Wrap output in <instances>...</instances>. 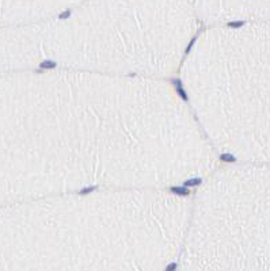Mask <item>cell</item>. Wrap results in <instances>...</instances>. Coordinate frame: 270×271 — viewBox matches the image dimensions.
I'll use <instances>...</instances> for the list:
<instances>
[{"mask_svg": "<svg viewBox=\"0 0 270 271\" xmlns=\"http://www.w3.org/2000/svg\"><path fill=\"white\" fill-rule=\"evenodd\" d=\"M171 83H173V85L175 87V89H177L178 95L181 96L182 100H185V102H187V100H189V95H187L186 89H185V87H183V83H182L181 79H174V80L171 81Z\"/></svg>", "mask_w": 270, "mask_h": 271, "instance_id": "6da1fadb", "label": "cell"}, {"mask_svg": "<svg viewBox=\"0 0 270 271\" xmlns=\"http://www.w3.org/2000/svg\"><path fill=\"white\" fill-rule=\"evenodd\" d=\"M170 191L173 192V194H175V195L178 197H187L189 194H190V190H189V187H185L183 184L182 186H174L170 188Z\"/></svg>", "mask_w": 270, "mask_h": 271, "instance_id": "7a4b0ae2", "label": "cell"}, {"mask_svg": "<svg viewBox=\"0 0 270 271\" xmlns=\"http://www.w3.org/2000/svg\"><path fill=\"white\" fill-rule=\"evenodd\" d=\"M38 67L41 69H54V68L57 67V62L53 61V60H44V61L40 62Z\"/></svg>", "mask_w": 270, "mask_h": 271, "instance_id": "3957f363", "label": "cell"}, {"mask_svg": "<svg viewBox=\"0 0 270 271\" xmlns=\"http://www.w3.org/2000/svg\"><path fill=\"white\" fill-rule=\"evenodd\" d=\"M202 183V179L201 178H191V179H187V180H185L183 182V186L185 187H197V186H199Z\"/></svg>", "mask_w": 270, "mask_h": 271, "instance_id": "277c9868", "label": "cell"}, {"mask_svg": "<svg viewBox=\"0 0 270 271\" xmlns=\"http://www.w3.org/2000/svg\"><path fill=\"white\" fill-rule=\"evenodd\" d=\"M220 160L225 161V163H235V161H236V157H235L234 155H231V153H223V155L220 156Z\"/></svg>", "mask_w": 270, "mask_h": 271, "instance_id": "5b68a950", "label": "cell"}, {"mask_svg": "<svg viewBox=\"0 0 270 271\" xmlns=\"http://www.w3.org/2000/svg\"><path fill=\"white\" fill-rule=\"evenodd\" d=\"M97 188H98V186L83 187V188H80V190H79V194H80V195H87V194H90V192H93V191H95Z\"/></svg>", "mask_w": 270, "mask_h": 271, "instance_id": "8992f818", "label": "cell"}, {"mask_svg": "<svg viewBox=\"0 0 270 271\" xmlns=\"http://www.w3.org/2000/svg\"><path fill=\"white\" fill-rule=\"evenodd\" d=\"M244 20H232V22H228V27L231 29H239V27L244 26Z\"/></svg>", "mask_w": 270, "mask_h": 271, "instance_id": "52a82bcc", "label": "cell"}, {"mask_svg": "<svg viewBox=\"0 0 270 271\" xmlns=\"http://www.w3.org/2000/svg\"><path fill=\"white\" fill-rule=\"evenodd\" d=\"M197 38H198V34H197L195 37H193V38H191V41L189 42V44H187V48H186V50H185V53H186V54L190 53V50H191V48L194 46V44H195V41H197Z\"/></svg>", "mask_w": 270, "mask_h": 271, "instance_id": "ba28073f", "label": "cell"}, {"mask_svg": "<svg viewBox=\"0 0 270 271\" xmlns=\"http://www.w3.org/2000/svg\"><path fill=\"white\" fill-rule=\"evenodd\" d=\"M71 15H72V11H71V10H65L64 12H61L60 15H58V18H60V19H68L69 16H71Z\"/></svg>", "mask_w": 270, "mask_h": 271, "instance_id": "9c48e42d", "label": "cell"}, {"mask_svg": "<svg viewBox=\"0 0 270 271\" xmlns=\"http://www.w3.org/2000/svg\"><path fill=\"white\" fill-rule=\"evenodd\" d=\"M177 270V263H170L166 266V271H175Z\"/></svg>", "mask_w": 270, "mask_h": 271, "instance_id": "30bf717a", "label": "cell"}]
</instances>
